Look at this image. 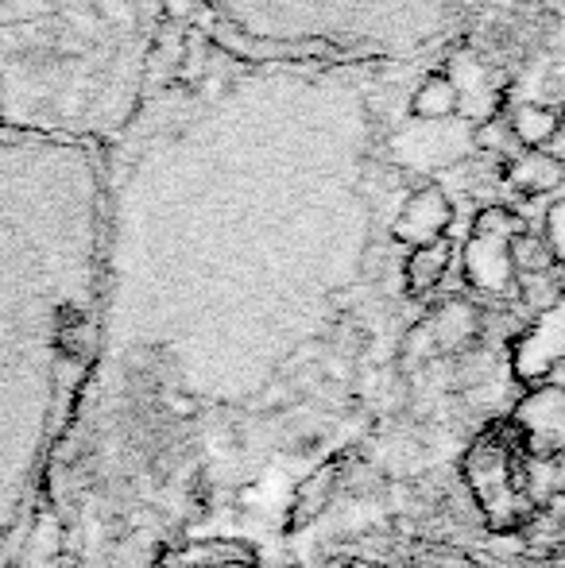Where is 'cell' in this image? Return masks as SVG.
<instances>
[{
    "instance_id": "6da1fadb",
    "label": "cell",
    "mask_w": 565,
    "mask_h": 568,
    "mask_svg": "<svg viewBox=\"0 0 565 568\" xmlns=\"http://www.w3.org/2000/svg\"><path fill=\"white\" fill-rule=\"evenodd\" d=\"M174 16L179 0H0V124L109 143Z\"/></svg>"
},
{
    "instance_id": "7a4b0ae2",
    "label": "cell",
    "mask_w": 565,
    "mask_h": 568,
    "mask_svg": "<svg viewBox=\"0 0 565 568\" xmlns=\"http://www.w3.org/2000/svg\"><path fill=\"white\" fill-rule=\"evenodd\" d=\"M179 12L244 59L423 67L450 51L461 0H182Z\"/></svg>"
},
{
    "instance_id": "3957f363",
    "label": "cell",
    "mask_w": 565,
    "mask_h": 568,
    "mask_svg": "<svg viewBox=\"0 0 565 568\" xmlns=\"http://www.w3.org/2000/svg\"><path fill=\"white\" fill-rule=\"evenodd\" d=\"M500 85L551 105L565 90V0H461L453 43Z\"/></svg>"
},
{
    "instance_id": "277c9868",
    "label": "cell",
    "mask_w": 565,
    "mask_h": 568,
    "mask_svg": "<svg viewBox=\"0 0 565 568\" xmlns=\"http://www.w3.org/2000/svg\"><path fill=\"white\" fill-rule=\"evenodd\" d=\"M531 453L515 426H496L465 456V476L476 495V507L488 515L492 526H515L523 515V491H531Z\"/></svg>"
},
{
    "instance_id": "5b68a950",
    "label": "cell",
    "mask_w": 565,
    "mask_h": 568,
    "mask_svg": "<svg viewBox=\"0 0 565 568\" xmlns=\"http://www.w3.org/2000/svg\"><path fill=\"white\" fill-rule=\"evenodd\" d=\"M515 434L523 437L531 460H554L565 453V387L543 383L519 403L512 418Z\"/></svg>"
},
{
    "instance_id": "8992f818",
    "label": "cell",
    "mask_w": 565,
    "mask_h": 568,
    "mask_svg": "<svg viewBox=\"0 0 565 568\" xmlns=\"http://www.w3.org/2000/svg\"><path fill=\"white\" fill-rule=\"evenodd\" d=\"M562 359H565V298L554 310L538 314L535 325L523 333L519 344H515L512 367L519 379L531 383V379H546Z\"/></svg>"
},
{
    "instance_id": "52a82bcc",
    "label": "cell",
    "mask_w": 565,
    "mask_h": 568,
    "mask_svg": "<svg viewBox=\"0 0 565 568\" xmlns=\"http://www.w3.org/2000/svg\"><path fill=\"white\" fill-rule=\"evenodd\" d=\"M450 221H453V205L445 197V190L437 182H423L403 202V213L395 221V236H400L403 247H418L430 244V240H442Z\"/></svg>"
},
{
    "instance_id": "ba28073f",
    "label": "cell",
    "mask_w": 565,
    "mask_h": 568,
    "mask_svg": "<svg viewBox=\"0 0 565 568\" xmlns=\"http://www.w3.org/2000/svg\"><path fill=\"white\" fill-rule=\"evenodd\" d=\"M423 322H426L430 341H434V356H461V352H473L484 333L481 306L468 298H445L437 310H430Z\"/></svg>"
},
{
    "instance_id": "9c48e42d",
    "label": "cell",
    "mask_w": 565,
    "mask_h": 568,
    "mask_svg": "<svg viewBox=\"0 0 565 568\" xmlns=\"http://www.w3.org/2000/svg\"><path fill=\"white\" fill-rule=\"evenodd\" d=\"M504 182L527 197H546L565 186V159L551 148L519 151L504 163Z\"/></svg>"
},
{
    "instance_id": "30bf717a",
    "label": "cell",
    "mask_w": 565,
    "mask_h": 568,
    "mask_svg": "<svg viewBox=\"0 0 565 568\" xmlns=\"http://www.w3.org/2000/svg\"><path fill=\"white\" fill-rule=\"evenodd\" d=\"M450 255H453L450 236L407 247V260H403V291H407L411 302H426L430 294L437 291V283L445 278V267H450Z\"/></svg>"
},
{
    "instance_id": "8fae6325",
    "label": "cell",
    "mask_w": 565,
    "mask_h": 568,
    "mask_svg": "<svg viewBox=\"0 0 565 568\" xmlns=\"http://www.w3.org/2000/svg\"><path fill=\"white\" fill-rule=\"evenodd\" d=\"M507 240L512 236H481V232H473V240H468L465 278H473L481 291H504L507 278H512Z\"/></svg>"
},
{
    "instance_id": "7c38bea8",
    "label": "cell",
    "mask_w": 565,
    "mask_h": 568,
    "mask_svg": "<svg viewBox=\"0 0 565 568\" xmlns=\"http://www.w3.org/2000/svg\"><path fill=\"white\" fill-rule=\"evenodd\" d=\"M461 98H457V82L450 78L445 67H430L423 70V78L411 90V120H445L457 116Z\"/></svg>"
},
{
    "instance_id": "4fadbf2b",
    "label": "cell",
    "mask_w": 565,
    "mask_h": 568,
    "mask_svg": "<svg viewBox=\"0 0 565 568\" xmlns=\"http://www.w3.org/2000/svg\"><path fill=\"white\" fill-rule=\"evenodd\" d=\"M507 135H512L515 143H523L527 151L551 148V143L562 135L558 109L538 105V101H523V105H515L512 116H507Z\"/></svg>"
},
{
    "instance_id": "5bb4252c",
    "label": "cell",
    "mask_w": 565,
    "mask_h": 568,
    "mask_svg": "<svg viewBox=\"0 0 565 568\" xmlns=\"http://www.w3.org/2000/svg\"><path fill=\"white\" fill-rule=\"evenodd\" d=\"M507 260H512V275H551V271H558V263H554L551 247H546V240L538 236V232H515L512 240H507Z\"/></svg>"
},
{
    "instance_id": "9a60e30c",
    "label": "cell",
    "mask_w": 565,
    "mask_h": 568,
    "mask_svg": "<svg viewBox=\"0 0 565 568\" xmlns=\"http://www.w3.org/2000/svg\"><path fill=\"white\" fill-rule=\"evenodd\" d=\"M543 240H546V247H551L554 263H558V267L565 271V202H554L551 210H546Z\"/></svg>"
},
{
    "instance_id": "2e32d148",
    "label": "cell",
    "mask_w": 565,
    "mask_h": 568,
    "mask_svg": "<svg viewBox=\"0 0 565 568\" xmlns=\"http://www.w3.org/2000/svg\"><path fill=\"white\" fill-rule=\"evenodd\" d=\"M558 120H562V135H565V101L558 105Z\"/></svg>"
},
{
    "instance_id": "e0dca14e",
    "label": "cell",
    "mask_w": 565,
    "mask_h": 568,
    "mask_svg": "<svg viewBox=\"0 0 565 568\" xmlns=\"http://www.w3.org/2000/svg\"><path fill=\"white\" fill-rule=\"evenodd\" d=\"M345 568H376V565H364V561H353V565H345Z\"/></svg>"
}]
</instances>
